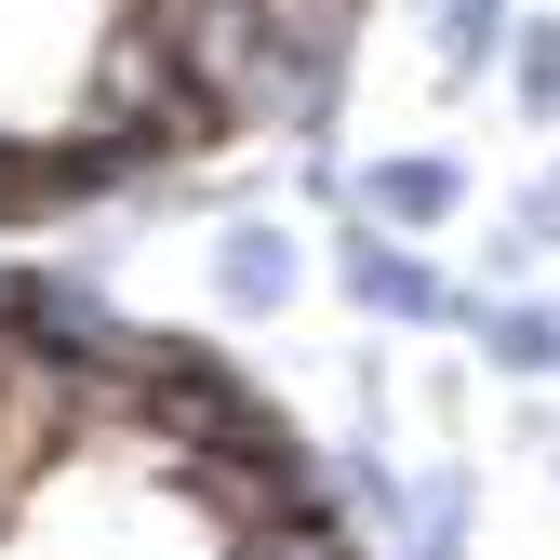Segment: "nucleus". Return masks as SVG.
Segmentation results:
<instances>
[{
    "mask_svg": "<svg viewBox=\"0 0 560 560\" xmlns=\"http://www.w3.org/2000/svg\"><path fill=\"white\" fill-rule=\"evenodd\" d=\"M133 0H0V133H67Z\"/></svg>",
    "mask_w": 560,
    "mask_h": 560,
    "instance_id": "1",
    "label": "nucleus"
},
{
    "mask_svg": "<svg viewBox=\"0 0 560 560\" xmlns=\"http://www.w3.org/2000/svg\"><path fill=\"white\" fill-rule=\"evenodd\" d=\"M334 294L361 307V320H387V334H467L480 280H454L428 241H400V228H374V214H347V228H334Z\"/></svg>",
    "mask_w": 560,
    "mask_h": 560,
    "instance_id": "2",
    "label": "nucleus"
},
{
    "mask_svg": "<svg viewBox=\"0 0 560 560\" xmlns=\"http://www.w3.org/2000/svg\"><path fill=\"white\" fill-rule=\"evenodd\" d=\"M294 294H307V241L241 200V214L214 228V307H228V320H280Z\"/></svg>",
    "mask_w": 560,
    "mask_h": 560,
    "instance_id": "3",
    "label": "nucleus"
},
{
    "mask_svg": "<svg viewBox=\"0 0 560 560\" xmlns=\"http://www.w3.org/2000/svg\"><path fill=\"white\" fill-rule=\"evenodd\" d=\"M361 214L400 228V241L467 228V161H454V148H387V161H361Z\"/></svg>",
    "mask_w": 560,
    "mask_h": 560,
    "instance_id": "4",
    "label": "nucleus"
},
{
    "mask_svg": "<svg viewBox=\"0 0 560 560\" xmlns=\"http://www.w3.org/2000/svg\"><path fill=\"white\" fill-rule=\"evenodd\" d=\"M467 347H480L508 387H547V374H560V294H521V280L480 294V307H467Z\"/></svg>",
    "mask_w": 560,
    "mask_h": 560,
    "instance_id": "5",
    "label": "nucleus"
},
{
    "mask_svg": "<svg viewBox=\"0 0 560 560\" xmlns=\"http://www.w3.org/2000/svg\"><path fill=\"white\" fill-rule=\"evenodd\" d=\"M428 67H441V94H480V81H508V40H521V0H428Z\"/></svg>",
    "mask_w": 560,
    "mask_h": 560,
    "instance_id": "6",
    "label": "nucleus"
},
{
    "mask_svg": "<svg viewBox=\"0 0 560 560\" xmlns=\"http://www.w3.org/2000/svg\"><path fill=\"white\" fill-rule=\"evenodd\" d=\"M508 94H521V120H560V14H534V0H521V40H508Z\"/></svg>",
    "mask_w": 560,
    "mask_h": 560,
    "instance_id": "7",
    "label": "nucleus"
},
{
    "mask_svg": "<svg viewBox=\"0 0 560 560\" xmlns=\"http://www.w3.org/2000/svg\"><path fill=\"white\" fill-rule=\"evenodd\" d=\"M508 228H521V241H547V254H560V174H534V187H521V200H508Z\"/></svg>",
    "mask_w": 560,
    "mask_h": 560,
    "instance_id": "8",
    "label": "nucleus"
}]
</instances>
